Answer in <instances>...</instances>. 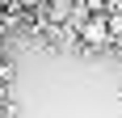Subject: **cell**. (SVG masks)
<instances>
[{
  "mask_svg": "<svg viewBox=\"0 0 122 118\" xmlns=\"http://www.w3.org/2000/svg\"><path fill=\"white\" fill-rule=\"evenodd\" d=\"M76 42L84 51H105V47H114V38H110V17L105 13H88L84 21L76 25Z\"/></svg>",
  "mask_w": 122,
  "mask_h": 118,
  "instance_id": "cell-1",
  "label": "cell"
},
{
  "mask_svg": "<svg viewBox=\"0 0 122 118\" xmlns=\"http://www.w3.org/2000/svg\"><path fill=\"white\" fill-rule=\"evenodd\" d=\"M0 9H9V0H0Z\"/></svg>",
  "mask_w": 122,
  "mask_h": 118,
  "instance_id": "cell-2",
  "label": "cell"
}]
</instances>
